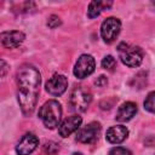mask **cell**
<instances>
[{
  "instance_id": "cell-21",
  "label": "cell",
  "mask_w": 155,
  "mask_h": 155,
  "mask_svg": "<svg viewBox=\"0 0 155 155\" xmlns=\"http://www.w3.org/2000/svg\"><path fill=\"white\" fill-rule=\"evenodd\" d=\"M6 71H7V64L4 59H1V76L2 78L6 75Z\"/></svg>"
},
{
  "instance_id": "cell-20",
  "label": "cell",
  "mask_w": 155,
  "mask_h": 155,
  "mask_svg": "<svg viewBox=\"0 0 155 155\" xmlns=\"http://www.w3.org/2000/svg\"><path fill=\"white\" fill-rule=\"evenodd\" d=\"M94 84H96L97 86H104V85L107 84V79H105V76L101 75V76L94 81Z\"/></svg>"
},
{
  "instance_id": "cell-8",
  "label": "cell",
  "mask_w": 155,
  "mask_h": 155,
  "mask_svg": "<svg viewBox=\"0 0 155 155\" xmlns=\"http://www.w3.org/2000/svg\"><path fill=\"white\" fill-rule=\"evenodd\" d=\"M46 91L52 96H61L65 92L68 87V80L62 74H54L52 78H50L45 85Z\"/></svg>"
},
{
  "instance_id": "cell-7",
  "label": "cell",
  "mask_w": 155,
  "mask_h": 155,
  "mask_svg": "<svg viewBox=\"0 0 155 155\" xmlns=\"http://www.w3.org/2000/svg\"><path fill=\"white\" fill-rule=\"evenodd\" d=\"M101 132V125L99 122H90L86 126H84L82 128H80L76 133V140L80 143H85V144H90L93 143L98 139Z\"/></svg>"
},
{
  "instance_id": "cell-6",
  "label": "cell",
  "mask_w": 155,
  "mask_h": 155,
  "mask_svg": "<svg viewBox=\"0 0 155 155\" xmlns=\"http://www.w3.org/2000/svg\"><path fill=\"white\" fill-rule=\"evenodd\" d=\"M96 62L91 54H81L74 67V75L78 79H85L94 71Z\"/></svg>"
},
{
  "instance_id": "cell-15",
  "label": "cell",
  "mask_w": 155,
  "mask_h": 155,
  "mask_svg": "<svg viewBox=\"0 0 155 155\" xmlns=\"http://www.w3.org/2000/svg\"><path fill=\"white\" fill-rule=\"evenodd\" d=\"M144 108L150 113H155V91L150 92L147 96L144 101Z\"/></svg>"
},
{
  "instance_id": "cell-19",
  "label": "cell",
  "mask_w": 155,
  "mask_h": 155,
  "mask_svg": "<svg viewBox=\"0 0 155 155\" xmlns=\"http://www.w3.org/2000/svg\"><path fill=\"white\" fill-rule=\"evenodd\" d=\"M47 25H48L50 28H52V29L57 28L58 25H61V18H59L58 16H56V15L50 16V17H48V21H47Z\"/></svg>"
},
{
  "instance_id": "cell-3",
  "label": "cell",
  "mask_w": 155,
  "mask_h": 155,
  "mask_svg": "<svg viewBox=\"0 0 155 155\" xmlns=\"http://www.w3.org/2000/svg\"><path fill=\"white\" fill-rule=\"evenodd\" d=\"M117 51H119L120 59L125 65L130 68H136L140 65L143 61V52L138 46H132L122 42L119 45Z\"/></svg>"
},
{
  "instance_id": "cell-22",
  "label": "cell",
  "mask_w": 155,
  "mask_h": 155,
  "mask_svg": "<svg viewBox=\"0 0 155 155\" xmlns=\"http://www.w3.org/2000/svg\"><path fill=\"white\" fill-rule=\"evenodd\" d=\"M71 155H82V154H80V153H73Z\"/></svg>"
},
{
  "instance_id": "cell-16",
  "label": "cell",
  "mask_w": 155,
  "mask_h": 155,
  "mask_svg": "<svg viewBox=\"0 0 155 155\" xmlns=\"http://www.w3.org/2000/svg\"><path fill=\"white\" fill-rule=\"evenodd\" d=\"M115 64H116V61L113 56H105L103 59H102V68H104L105 70H113L115 68Z\"/></svg>"
},
{
  "instance_id": "cell-1",
  "label": "cell",
  "mask_w": 155,
  "mask_h": 155,
  "mask_svg": "<svg viewBox=\"0 0 155 155\" xmlns=\"http://www.w3.org/2000/svg\"><path fill=\"white\" fill-rule=\"evenodd\" d=\"M41 76L33 65H23L17 73V99L24 115H30L36 105Z\"/></svg>"
},
{
  "instance_id": "cell-17",
  "label": "cell",
  "mask_w": 155,
  "mask_h": 155,
  "mask_svg": "<svg viewBox=\"0 0 155 155\" xmlns=\"http://www.w3.org/2000/svg\"><path fill=\"white\" fill-rule=\"evenodd\" d=\"M58 149H59V147H58V144L54 143V142H47V143H45V145H44V151H45L46 154H48V155L56 154Z\"/></svg>"
},
{
  "instance_id": "cell-9",
  "label": "cell",
  "mask_w": 155,
  "mask_h": 155,
  "mask_svg": "<svg viewBox=\"0 0 155 155\" xmlns=\"http://www.w3.org/2000/svg\"><path fill=\"white\" fill-rule=\"evenodd\" d=\"M39 145V139L34 133H25L16 145V153L18 155H29Z\"/></svg>"
},
{
  "instance_id": "cell-13",
  "label": "cell",
  "mask_w": 155,
  "mask_h": 155,
  "mask_svg": "<svg viewBox=\"0 0 155 155\" xmlns=\"http://www.w3.org/2000/svg\"><path fill=\"white\" fill-rule=\"evenodd\" d=\"M136 113H137V104L133 102H126L117 109L115 119L120 122H125L131 120L136 115Z\"/></svg>"
},
{
  "instance_id": "cell-2",
  "label": "cell",
  "mask_w": 155,
  "mask_h": 155,
  "mask_svg": "<svg viewBox=\"0 0 155 155\" xmlns=\"http://www.w3.org/2000/svg\"><path fill=\"white\" fill-rule=\"evenodd\" d=\"M39 117L47 128H54L56 126H59V121L62 117L61 104L54 99L45 102L39 109Z\"/></svg>"
},
{
  "instance_id": "cell-4",
  "label": "cell",
  "mask_w": 155,
  "mask_h": 155,
  "mask_svg": "<svg viewBox=\"0 0 155 155\" xmlns=\"http://www.w3.org/2000/svg\"><path fill=\"white\" fill-rule=\"evenodd\" d=\"M92 101V96L88 90L84 86H78L73 90L70 94V104L76 111H85Z\"/></svg>"
},
{
  "instance_id": "cell-18",
  "label": "cell",
  "mask_w": 155,
  "mask_h": 155,
  "mask_svg": "<svg viewBox=\"0 0 155 155\" xmlns=\"http://www.w3.org/2000/svg\"><path fill=\"white\" fill-rule=\"evenodd\" d=\"M109 155H132L131 151L122 147H115L109 151Z\"/></svg>"
},
{
  "instance_id": "cell-5",
  "label": "cell",
  "mask_w": 155,
  "mask_h": 155,
  "mask_svg": "<svg viewBox=\"0 0 155 155\" xmlns=\"http://www.w3.org/2000/svg\"><path fill=\"white\" fill-rule=\"evenodd\" d=\"M121 30V22L115 17L105 18L101 25V36L107 44H111Z\"/></svg>"
},
{
  "instance_id": "cell-14",
  "label": "cell",
  "mask_w": 155,
  "mask_h": 155,
  "mask_svg": "<svg viewBox=\"0 0 155 155\" xmlns=\"http://www.w3.org/2000/svg\"><path fill=\"white\" fill-rule=\"evenodd\" d=\"M113 5L111 1H91L87 10L88 18H96L101 15V12L105 8H109Z\"/></svg>"
},
{
  "instance_id": "cell-11",
  "label": "cell",
  "mask_w": 155,
  "mask_h": 155,
  "mask_svg": "<svg viewBox=\"0 0 155 155\" xmlns=\"http://www.w3.org/2000/svg\"><path fill=\"white\" fill-rule=\"evenodd\" d=\"M81 122H82L81 116H79V115H71V116L64 119L59 124V126H58V133L62 137H68V136H70L73 132H75L80 127Z\"/></svg>"
},
{
  "instance_id": "cell-10",
  "label": "cell",
  "mask_w": 155,
  "mask_h": 155,
  "mask_svg": "<svg viewBox=\"0 0 155 155\" xmlns=\"http://www.w3.org/2000/svg\"><path fill=\"white\" fill-rule=\"evenodd\" d=\"M0 39L5 48H16L24 41L25 35L19 30H8L2 31L0 34Z\"/></svg>"
},
{
  "instance_id": "cell-12",
  "label": "cell",
  "mask_w": 155,
  "mask_h": 155,
  "mask_svg": "<svg viewBox=\"0 0 155 155\" xmlns=\"http://www.w3.org/2000/svg\"><path fill=\"white\" fill-rule=\"evenodd\" d=\"M127 136H128V130L121 125L113 126V127L108 128V131L105 133L107 140L111 144H119V143L124 142L127 138Z\"/></svg>"
}]
</instances>
